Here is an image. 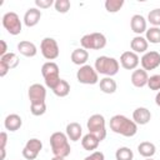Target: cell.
I'll use <instances>...</instances> for the list:
<instances>
[{
	"instance_id": "18",
	"label": "cell",
	"mask_w": 160,
	"mask_h": 160,
	"mask_svg": "<svg viewBox=\"0 0 160 160\" xmlns=\"http://www.w3.org/2000/svg\"><path fill=\"white\" fill-rule=\"evenodd\" d=\"M130 80L135 88H144L148 85V80H149L148 71H145L144 69H135L131 74Z\"/></svg>"
},
{
	"instance_id": "13",
	"label": "cell",
	"mask_w": 160,
	"mask_h": 160,
	"mask_svg": "<svg viewBox=\"0 0 160 160\" xmlns=\"http://www.w3.org/2000/svg\"><path fill=\"white\" fill-rule=\"evenodd\" d=\"M140 64V58L134 51H124L120 55V65L125 70H135Z\"/></svg>"
},
{
	"instance_id": "27",
	"label": "cell",
	"mask_w": 160,
	"mask_h": 160,
	"mask_svg": "<svg viewBox=\"0 0 160 160\" xmlns=\"http://www.w3.org/2000/svg\"><path fill=\"white\" fill-rule=\"evenodd\" d=\"M52 92H54L56 96H59V98H65V96H68L69 92H70V84H69L66 80L61 79V80L59 81V84L52 89Z\"/></svg>"
},
{
	"instance_id": "9",
	"label": "cell",
	"mask_w": 160,
	"mask_h": 160,
	"mask_svg": "<svg viewBox=\"0 0 160 160\" xmlns=\"http://www.w3.org/2000/svg\"><path fill=\"white\" fill-rule=\"evenodd\" d=\"M40 51H41L42 56L49 61L58 59L59 54H60L58 41L54 38H44L40 42Z\"/></svg>"
},
{
	"instance_id": "25",
	"label": "cell",
	"mask_w": 160,
	"mask_h": 160,
	"mask_svg": "<svg viewBox=\"0 0 160 160\" xmlns=\"http://www.w3.org/2000/svg\"><path fill=\"white\" fill-rule=\"evenodd\" d=\"M100 142H101V141H100L95 135H92V134H90V132H88L86 135H84L82 139H81V146H82L85 150H88V151L96 150Z\"/></svg>"
},
{
	"instance_id": "10",
	"label": "cell",
	"mask_w": 160,
	"mask_h": 160,
	"mask_svg": "<svg viewBox=\"0 0 160 160\" xmlns=\"http://www.w3.org/2000/svg\"><path fill=\"white\" fill-rule=\"evenodd\" d=\"M41 149H42V142L39 139H36V138L29 139L22 149V156L26 160H35L38 158V155L40 154Z\"/></svg>"
},
{
	"instance_id": "15",
	"label": "cell",
	"mask_w": 160,
	"mask_h": 160,
	"mask_svg": "<svg viewBox=\"0 0 160 160\" xmlns=\"http://www.w3.org/2000/svg\"><path fill=\"white\" fill-rule=\"evenodd\" d=\"M130 28L136 35H141L142 32H146L148 30V20L142 15L135 14L130 19Z\"/></svg>"
},
{
	"instance_id": "19",
	"label": "cell",
	"mask_w": 160,
	"mask_h": 160,
	"mask_svg": "<svg viewBox=\"0 0 160 160\" xmlns=\"http://www.w3.org/2000/svg\"><path fill=\"white\" fill-rule=\"evenodd\" d=\"M130 48H131V51H134L135 54H145L148 51V48H149V42L148 40L141 36V35H136L132 38V40L130 41Z\"/></svg>"
},
{
	"instance_id": "34",
	"label": "cell",
	"mask_w": 160,
	"mask_h": 160,
	"mask_svg": "<svg viewBox=\"0 0 160 160\" xmlns=\"http://www.w3.org/2000/svg\"><path fill=\"white\" fill-rule=\"evenodd\" d=\"M148 86H149L150 90L160 91V74H155V75L149 76Z\"/></svg>"
},
{
	"instance_id": "12",
	"label": "cell",
	"mask_w": 160,
	"mask_h": 160,
	"mask_svg": "<svg viewBox=\"0 0 160 160\" xmlns=\"http://www.w3.org/2000/svg\"><path fill=\"white\" fill-rule=\"evenodd\" d=\"M19 58L15 52H8L6 55L0 58V76L4 78L11 69L18 68Z\"/></svg>"
},
{
	"instance_id": "6",
	"label": "cell",
	"mask_w": 160,
	"mask_h": 160,
	"mask_svg": "<svg viewBox=\"0 0 160 160\" xmlns=\"http://www.w3.org/2000/svg\"><path fill=\"white\" fill-rule=\"evenodd\" d=\"M81 48L85 50H101L106 46V38L101 32L86 34L80 40Z\"/></svg>"
},
{
	"instance_id": "29",
	"label": "cell",
	"mask_w": 160,
	"mask_h": 160,
	"mask_svg": "<svg viewBox=\"0 0 160 160\" xmlns=\"http://www.w3.org/2000/svg\"><path fill=\"white\" fill-rule=\"evenodd\" d=\"M115 159L116 160H132L134 159V152L128 146H121L116 150L115 152Z\"/></svg>"
},
{
	"instance_id": "39",
	"label": "cell",
	"mask_w": 160,
	"mask_h": 160,
	"mask_svg": "<svg viewBox=\"0 0 160 160\" xmlns=\"http://www.w3.org/2000/svg\"><path fill=\"white\" fill-rule=\"evenodd\" d=\"M155 104H156L158 106H160V91H158V94H156V96H155Z\"/></svg>"
},
{
	"instance_id": "32",
	"label": "cell",
	"mask_w": 160,
	"mask_h": 160,
	"mask_svg": "<svg viewBox=\"0 0 160 160\" xmlns=\"http://www.w3.org/2000/svg\"><path fill=\"white\" fill-rule=\"evenodd\" d=\"M148 21L152 25V26H158L160 28V9H152L149 11L148 14Z\"/></svg>"
},
{
	"instance_id": "5",
	"label": "cell",
	"mask_w": 160,
	"mask_h": 160,
	"mask_svg": "<svg viewBox=\"0 0 160 160\" xmlns=\"http://www.w3.org/2000/svg\"><path fill=\"white\" fill-rule=\"evenodd\" d=\"M88 130L90 134L95 135L100 141L106 138V121L101 114H94L88 119L86 122Z\"/></svg>"
},
{
	"instance_id": "41",
	"label": "cell",
	"mask_w": 160,
	"mask_h": 160,
	"mask_svg": "<svg viewBox=\"0 0 160 160\" xmlns=\"http://www.w3.org/2000/svg\"><path fill=\"white\" fill-rule=\"evenodd\" d=\"M145 160H154V159H152V158H146Z\"/></svg>"
},
{
	"instance_id": "1",
	"label": "cell",
	"mask_w": 160,
	"mask_h": 160,
	"mask_svg": "<svg viewBox=\"0 0 160 160\" xmlns=\"http://www.w3.org/2000/svg\"><path fill=\"white\" fill-rule=\"evenodd\" d=\"M110 130L125 138H131L138 132V124L125 115H114L110 119Z\"/></svg>"
},
{
	"instance_id": "7",
	"label": "cell",
	"mask_w": 160,
	"mask_h": 160,
	"mask_svg": "<svg viewBox=\"0 0 160 160\" xmlns=\"http://www.w3.org/2000/svg\"><path fill=\"white\" fill-rule=\"evenodd\" d=\"M2 26L10 35H19L22 30V24L19 15L14 11H8L2 16Z\"/></svg>"
},
{
	"instance_id": "16",
	"label": "cell",
	"mask_w": 160,
	"mask_h": 160,
	"mask_svg": "<svg viewBox=\"0 0 160 160\" xmlns=\"http://www.w3.org/2000/svg\"><path fill=\"white\" fill-rule=\"evenodd\" d=\"M41 15L42 14H41L40 9H38V8H29L26 10V12L24 14L22 21H24V24L28 28H32V26L39 24V21L41 19Z\"/></svg>"
},
{
	"instance_id": "36",
	"label": "cell",
	"mask_w": 160,
	"mask_h": 160,
	"mask_svg": "<svg viewBox=\"0 0 160 160\" xmlns=\"http://www.w3.org/2000/svg\"><path fill=\"white\" fill-rule=\"evenodd\" d=\"M84 160H105V155L101 151H92L90 155H88Z\"/></svg>"
},
{
	"instance_id": "31",
	"label": "cell",
	"mask_w": 160,
	"mask_h": 160,
	"mask_svg": "<svg viewBox=\"0 0 160 160\" xmlns=\"http://www.w3.org/2000/svg\"><path fill=\"white\" fill-rule=\"evenodd\" d=\"M30 112L34 116H41L46 112V104L44 102H31L30 104Z\"/></svg>"
},
{
	"instance_id": "3",
	"label": "cell",
	"mask_w": 160,
	"mask_h": 160,
	"mask_svg": "<svg viewBox=\"0 0 160 160\" xmlns=\"http://www.w3.org/2000/svg\"><path fill=\"white\" fill-rule=\"evenodd\" d=\"M94 68H95V70H96L98 74H101L104 76L112 78L114 75H116L119 72L120 62L115 58L101 55V56L96 58L95 64H94Z\"/></svg>"
},
{
	"instance_id": "35",
	"label": "cell",
	"mask_w": 160,
	"mask_h": 160,
	"mask_svg": "<svg viewBox=\"0 0 160 160\" xmlns=\"http://www.w3.org/2000/svg\"><path fill=\"white\" fill-rule=\"evenodd\" d=\"M55 1L52 0H35V5L38 9H49L51 5H54Z\"/></svg>"
},
{
	"instance_id": "4",
	"label": "cell",
	"mask_w": 160,
	"mask_h": 160,
	"mask_svg": "<svg viewBox=\"0 0 160 160\" xmlns=\"http://www.w3.org/2000/svg\"><path fill=\"white\" fill-rule=\"evenodd\" d=\"M41 75L44 78V81H45V85L49 88V89H54L59 81L61 80L60 78V70H59V66L56 62L54 61H46L45 64H42L41 66Z\"/></svg>"
},
{
	"instance_id": "11",
	"label": "cell",
	"mask_w": 160,
	"mask_h": 160,
	"mask_svg": "<svg viewBox=\"0 0 160 160\" xmlns=\"http://www.w3.org/2000/svg\"><path fill=\"white\" fill-rule=\"evenodd\" d=\"M140 64H141V69H144L145 71L155 70L156 68L160 66V52H158L155 50L146 51L141 56Z\"/></svg>"
},
{
	"instance_id": "23",
	"label": "cell",
	"mask_w": 160,
	"mask_h": 160,
	"mask_svg": "<svg viewBox=\"0 0 160 160\" xmlns=\"http://www.w3.org/2000/svg\"><path fill=\"white\" fill-rule=\"evenodd\" d=\"M70 59H71L72 64L82 66V65H86V61L89 59V52H88V50H85L82 48H78V49L72 50Z\"/></svg>"
},
{
	"instance_id": "40",
	"label": "cell",
	"mask_w": 160,
	"mask_h": 160,
	"mask_svg": "<svg viewBox=\"0 0 160 160\" xmlns=\"http://www.w3.org/2000/svg\"><path fill=\"white\" fill-rule=\"evenodd\" d=\"M51 160H65V159L64 158H59V156H54Z\"/></svg>"
},
{
	"instance_id": "28",
	"label": "cell",
	"mask_w": 160,
	"mask_h": 160,
	"mask_svg": "<svg viewBox=\"0 0 160 160\" xmlns=\"http://www.w3.org/2000/svg\"><path fill=\"white\" fill-rule=\"evenodd\" d=\"M145 39L150 44H160V28L151 26L145 32Z\"/></svg>"
},
{
	"instance_id": "21",
	"label": "cell",
	"mask_w": 160,
	"mask_h": 160,
	"mask_svg": "<svg viewBox=\"0 0 160 160\" xmlns=\"http://www.w3.org/2000/svg\"><path fill=\"white\" fill-rule=\"evenodd\" d=\"M18 51L26 58H34L38 54L36 45L31 41H28V40H22L18 44Z\"/></svg>"
},
{
	"instance_id": "33",
	"label": "cell",
	"mask_w": 160,
	"mask_h": 160,
	"mask_svg": "<svg viewBox=\"0 0 160 160\" xmlns=\"http://www.w3.org/2000/svg\"><path fill=\"white\" fill-rule=\"evenodd\" d=\"M54 8H55V10H56L58 12L65 14V12H68V11L70 10L71 2H70L69 0H56V1L54 2Z\"/></svg>"
},
{
	"instance_id": "37",
	"label": "cell",
	"mask_w": 160,
	"mask_h": 160,
	"mask_svg": "<svg viewBox=\"0 0 160 160\" xmlns=\"http://www.w3.org/2000/svg\"><path fill=\"white\" fill-rule=\"evenodd\" d=\"M8 142V134L6 131H1L0 132V150H4Z\"/></svg>"
},
{
	"instance_id": "24",
	"label": "cell",
	"mask_w": 160,
	"mask_h": 160,
	"mask_svg": "<svg viewBox=\"0 0 160 160\" xmlns=\"http://www.w3.org/2000/svg\"><path fill=\"white\" fill-rule=\"evenodd\" d=\"M99 88L104 94H114L116 91V89H118V85H116V81L112 78L105 76V78L100 79Z\"/></svg>"
},
{
	"instance_id": "8",
	"label": "cell",
	"mask_w": 160,
	"mask_h": 160,
	"mask_svg": "<svg viewBox=\"0 0 160 160\" xmlns=\"http://www.w3.org/2000/svg\"><path fill=\"white\" fill-rule=\"evenodd\" d=\"M76 79L80 84L84 85H95L99 82V74L96 72L95 68L91 65H82L79 68L76 72Z\"/></svg>"
},
{
	"instance_id": "2",
	"label": "cell",
	"mask_w": 160,
	"mask_h": 160,
	"mask_svg": "<svg viewBox=\"0 0 160 160\" xmlns=\"http://www.w3.org/2000/svg\"><path fill=\"white\" fill-rule=\"evenodd\" d=\"M50 146L54 156L59 158H68L71 152V148L69 144V138L65 132L55 131L50 135Z\"/></svg>"
},
{
	"instance_id": "30",
	"label": "cell",
	"mask_w": 160,
	"mask_h": 160,
	"mask_svg": "<svg viewBox=\"0 0 160 160\" xmlns=\"http://www.w3.org/2000/svg\"><path fill=\"white\" fill-rule=\"evenodd\" d=\"M104 5L108 12H118L124 6V0H106Z\"/></svg>"
},
{
	"instance_id": "14",
	"label": "cell",
	"mask_w": 160,
	"mask_h": 160,
	"mask_svg": "<svg viewBox=\"0 0 160 160\" xmlns=\"http://www.w3.org/2000/svg\"><path fill=\"white\" fill-rule=\"evenodd\" d=\"M28 96L31 102H44L46 99V89L41 84H32L29 86L28 90Z\"/></svg>"
},
{
	"instance_id": "38",
	"label": "cell",
	"mask_w": 160,
	"mask_h": 160,
	"mask_svg": "<svg viewBox=\"0 0 160 160\" xmlns=\"http://www.w3.org/2000/svg\"><path fill=\"white\" fill-rule=\"evenodd\" d=\"M0 45H1V49H0V58L6 55L9 51H8V45L5 42V40H0Z\"/></svg>"
},
{
	"instance_id": "22",
	"label": "cell",
	"mask_w": 160,
	"mask_h": 160,
	"mask_svg": "<svg viewBox=\"0 0 160 160\" xmlns=\"http://www.w3.org/2000/svg\"><path fill=\"white\" fill-rule=\"evenodd\" d=\"M21 125H22V119L18 114H9L4 120V126L9 131H16L21 128Z\"/></svg>"
},
{
	"instance_id": "26",
	"label": "cell",
	"mask_w": 160,
	"mask_h": 160,
	"mask_svg": "<svg viewBox=\"0 0 160 160\" xmlns=\"http://www.w3.org/2000/svg\"><path fill=\"white\" fill-rule=\"evenodd\" d=\"M138 151L142 158H152L156 152V146L150 141H142L138 145Z\"/></svg>"
},
{
	"instance_id": "20",
	"label": "cell",
	"mask_w": 160,
	"mask_h": 160,
	"mask_svg": "<svg viewBox=\"0 0 160 160\" xmlns=\"http://www.w3.org/2000/svg\"><path fill=\"white\" fill-rule=\"evenodd\" d=\"M65 134L66 136L69 138V140L71 141H79L80 138L82 136V128L79 122L76 121H72V122H69L66 125V129H65Z\"/></svg>"
},
{
	"instance_id": "17",
	"label": "cell",
	"mask_w": 160,
	"mask_h": 160,
	"mask_svg": "<svg viewBox=\"0 0 160 160\" xmlns=\"http://www.w3.org/2000/svg\"><path fill=\"white\" fill-rule=\"evenodd\" d=\"M132 120L138 125H146L151 120V112H150V110L148 108L139 106L132 112Z\"/></svg>"
}]
</instances>
